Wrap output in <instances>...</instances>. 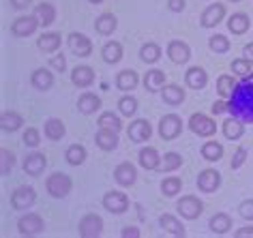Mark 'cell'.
<instances>
[{
  "instance_id": "1",
  "label": "cell",
  "mask_w": 253,
  "mask_h": 238,
  "mask_svg": "<svg viewBox=\"0 0 253 238\" xmlns=\"http://www.w3.org/2000/svg\"><path fill=\"white\" fill-rule=\"evenodd\" d=\"M45 189H47V193H49L52 198L62 199V198H67L69 193H71V189H73V180L69 178L67 174L56 172V174H52V176L45 180Z\"/></svg>"
},
{
  "instance_id": "2",
  "label": "cell",
  "mask_w": 253,
  "mask_h": 238,
  "mask_svg": "<svg viewBox=\"0 0 253 238\" xmlns=\"http://www.w3.org/2000/svg\"><path fill=\"white\" fill-rule=\"evenodd\" d=\"M187 127L191 129L195 135H200V137H212L214 133H217V122H214L211 116L200 114V112H198V114H191Z\"/></svg>"
},
{
  "instance_id": "3",
  "label": "cell",
  "mask_w": 253,
  "mask_h": 238,
  "mask_svg": "<svg viewBox=\"0 0 253 238\" xmlns=\"http://www.w3.org/2000/svg\"><path fill=\"white\" fill-rule=\"evenodd\" d=\"M103 232V219L94 212H86L78 223V234L82 238H97Z\"/></svg>"
},
{
  "instance_id": "4",
  "label": "cell",
  "mask_w": 253,
  "mask_h": 238,
  "mask_svg": "<svg viewBox=\"0 0 253 238\" xmlns=\"http://www.w3.org/2000/svg\"><path fill=\"white\" fill-rule=\"evenodd\" d=\"M43 230H45V221H43V217L37 215V212H28V215L20 217V221H17L20 236H39Z\"/></svg>"
},
{
  "instance_id": "5",
  "label": "cell",
  "mask_w": 253,
  "mask_h": 238,
  "mask_svg": "<svg viewBox=\"0 0 253 238\" xmlns=\"http://www.w3.org/2000/svg\"><path fill=\"white\" fill-rule=\"evenodd\" d=\"M182 133V118L178 114H166L159 120V135L161 140L172 142Z\"/></svg>"
},
{
  "instance_id": "6",
  "label": "cell",
  "mask_w": 253,
  "mask_h": 238,
  "mask_svg": "<svg viewBox=\"0 0 253 238\" xmlns=\"http://www.w3.org/2000/svg\"><path fill=\"white\" fill-rule=\"evenodd\" d=\"M129 206L131 202L123 191H107L103 196V208L107 212H112V215H125L129 210Z\"/></svg>"
},
{
  "instance_id": "7",
  "label": "cell",
  "mask_w": 253,
  "mask_h": 238,
  "mask_svg": "<svg viewBox=\"0 0 253 238\" xmlns=\"http://www.w3.org/2000/svg\"><path fill=\"white\" fill-rule=\"evenodd\" d=\"M176 210H178V215L182 219H187V221H193V219H198L202 215V210H204V204H202V199L195 198V196H185L182 199H178V204H176Z\"/></svg>"
},
{
  "instance_id": "8",
  "label": "cell",
  "mask_w": 253,
  "mask_h": 238,
  "mask_svg": "<svg viewBox=\"0 0 253 238\" xmlns=\"http://www.w3.org/2000/svg\"><path fill=\"white\" fill-rule=\"evenodd\" d=\"M126 135H129V140L133 144H144L150 140V135H153V124H150L146 118H137L129 124V129H126Z\"/></svg>"
},
{
  "instance_id": "9",
  "label": "cell",
  "mask_w": 253,
  "mask_h": 238,
  "mask_svg": "<svg viewBox=\"0 0 253 238\" xmlns=\"http://www.w3.org/2000/svg\"><path fill=\"white\" fill-rule=\"evenodd\" d=\"M35 202H37V191L33 187H17V189L11 193V206H13L15 210H28Z\"/></svg>"
},
{
  "instance_id": "10",
  "label": "cell",
  "mask_w": 253,
  "mask_h": 238,
  "mask_svg": "<svg viewBox=\"0 0 253 238\" xmlns=\"http://www.w3.org/2000/svg\"><path fill=\"white\" fill-rule=\"evenodd\" d=\"M67 45L75 56H80V58H86V56L92 54V41L88 39L86 35H82V33H71L67 37Z\"/></svg>"
},
{
  "instance_id": "11",
  "label": "cell",
  "mask_w": 253,
  "mask_h": 238,
  "mask_svg": "<svg viewBox=\"0 0 253 238\" xmlns=\"http://www.w3.org/2000/svg\"><path fill=\"white\" fill-rule=\"evenodd\" d=\"M221 187V174L212 167H206V170L200 172L198 176V189L202 193H214Z\"/></svg>"
},
{
  "instance_id": "12",
  "label": "cell",
  "mask_w": 253,
  "mask_h": 238,
  "mask_svg": "<svg viewBox=\"0 0 253 238\" xmlns=\"http://www.w3.org/2000/svg\"><path fill=\"white\" fill-rule=\"evenodd\" d=\"M168 58L174 62V65H185L191 58V47L187 45L185 41L174 39L168 43Z\"/></svg>"
},
{
  "instance_id": "13",
  "label": "cell",
  "mask_w": 253,
  "mask_h": 238,
  "mask_svg": "<svg viewBox=\"0 0 253 238\" xmlns=\"http://www.w3.org/2000/svg\"><path fill=\"white\" fill-rule=\"evenodd\" d=\"M39 26L41 24H39V20H37L35 15H24V17H17V20L11 24V35L20 37V39L22 37H30Z\"/></svg>"
},
{
  "instance_id": "14",
  "label": "cell",
  "mask_w": 253,
  "mask_h": 238,
  "mask_svg": "<svg viewBox=\"0 0 253 238\" xmlns=\"http://www.w3.org/2000/svg\"><path fill=\"white\" fill-rule=\"evenodd\" d=\"M114 180L120 185V187H133L135 180H137V170L135 165H131L129 161H123L114 167Z\"/></svg>"
},
{
  "instance_id": "15",
  "label": "cell",
  "mask_w": 253,
  "mask_h": 238,
  "mask_svg": "<svg viewBox=\"0 0 253 238\" xmlns=\"http://www.w3.org/2000/svg\"><path fill=\"white\" fill-rule=\"evenodd\" d=\"M223 17H225V7L221 2H212V4H208L204 9V13L200 15V24L204 28H212L223 22Z\"/></svg>"
},
{
  "instance_id": "16",
  "label": "cell",
  "mask_w": 253,
  "mask_h": 238,
  "mask_svg": "<svg viewBox=\"0 0 253 238\" xmlns=\"http://www.w3.org/2000/svg\"><path fill=\"white\" fill-rule=\"evenodd\" d=\"M45 167H47V159L43 153H30L26 159H24V172L33 178L41 176V174L45 172Z\"/></svg>"
},
{
  "instance_id": "17",
  "label": "cell",
  "mask_w": 253,
  "mask_h": 238,
  "mask_svg": "<svg viewBox=\"0 0 253 238\" xmlns=\"http://www.w3.org/2000/svg\"><path fill=\"white\" fill-rule=\"evenodd\" d=\"M94 144L101 148V150H105V153H110V150H116L118 148V131H112V129H103L101 127L97 131V135H94Z\"/></svg>"
},
{
  "instance_id": "18",
  "label": "cell",
  "mask_w": 253,
  "mask_h": 238,
  "mask_svg": "<svg viewBox=\"0 0 253 238\" xmlns=\"http://www.w3.org/2000/svg\"><path fill=\"white\" fill-rule=\"evenodd\" d=\"M137 159H140V165L144 167V170L148 172H155V170H161V157L159 153H157V148L153 146H144L140 150V155H137Z\"/></svg>"
},
{
  "instance_id": "19",
  "label": "cell",
  "mask_w": 253,
  "mask_h": 238,
  "mask_svg": "<svg viewBox=\"0 0 253 238\" xmlns=\"http://www.w3.org/2000/svg\"><path fill=\"white\" fill-rule=\"evenodd\" d=\"M185 84L191 90H202L208 84V73L202 67H189L185 73Z\"/></svg>"
},
{
  "instance_id": "20",
  "label": "cell",
  "mask_w": 253,
  "mask_h": 238,
  "mask_svg": "<svg viewBox=\"0 0 253 238\" xmlns=\"http://www.w3.org/2000/svg\"><path fill=\"white\" fill-rule=\"evenodd\" d=\"M71 82L75 88H88L94 82V71L88 65H78L71 71Z\"/></svg>"
},
{
  "instance_id": "21",
  "label": "cell",
  "mask_w": 253,
  "mask_h": 238,
  "mask_svg": "<svg viewBox=\"0 0 253 238\" xmlns=\"http://www.w3.org/2000/svg\"><path fill=\"white\" fill-rule=\"evenodd\" d=\"M30 84H33V88L45 92V90H49V88L54 86V75H52V71H49V69H45V67L35 69L33 75H30Z\"/></svg>"
},
{
  "instance_id": "22",
  "label": "cell",
  "mask_w": 253,
  "mask_h": 238,
  "mask_svg": "<svg viewBox=\"0 0 253 238\" xmlns=\"http://www.w3.org/2000/svg\"><path fill=\"white\" fill-rule=\"evenodd\" d=\"M166 84H168V78L159 69H153V71L144 75V88H146V92H161L166 88Z\"/></svg>"
},
{
  "instance_id": "23",
  "label": "cell",
  "mask_w": 253,
  "mask_h": 238,
  "mask_svg": "<svg viewBox=\"0 0 253 238\" xmlns=\"http://www.w3.org/2000/svg\"><path fill=\"white\" fill-rule=\"evenodd\" d=\"M161 99L166 105H172V108H176V105L185 103L187 99V92L180 88L178 84H166V88L161 90Z\"/></svg>"
},
{
  "instance_id": "24",
  "label": "cell",
  "mask_w": 253,
  "mask_h": 238,
  "mask_svg": "<svg viewBox=\"0 0 253 238\" xmlns=\"http://www.w3.org/2000/svg\"><path fill=\"white\" fill-rule=\"evenodd\" d=\"M118 28V20H116V15L114 13H101L97 20H94V30H97V35L101 37H110L114 30Z\"/></svg>"
},
{
  "instance_id": "25",
  "label": "cell",
  "mask_w": 253,
  "mask_h": 238,
  "mask_svg": "<svg viewBox=\"0 0 253 238\" xmlns=\"http://www.w3.org/2000/svg\"><path fill=\"white\" fill-rule=\"evenodd\" d=\"M137 84H140V75H137L133 69H123V71L116 75V88L123 92H131Z\"/></svg>"
},
{
  "instance_id": "26",
  "label": "cell",
  "mask_w": 253,
  "mask_h": 238,
  "mask_svg": "<svg viewBox=\"0 0 253 238\" xmlns=\"http://www.w3.org/2000/svg\"><path fill=\"white\" fill-rule=\"evenodd\" d=\"M208 230L217 236L227 234V232L232 230V217L227 215V212H217V215H212L211 221H208Z\"/></svg>"
},
{
  "instance_id": "27",
  "label": "cell",
  "mask_w": 253,
  "mask_h": 238,
  "mask_svg": "<svg viewBox=\"0 0 253 238\" xmlns=\"http://www.w3.org/2000/svg\"><path fill=\"white\" fill-rule=\"evenodd\" d=\"M227 28H230V33L232 35H236V37H240V35H245L247 30L251 28V20H249V15L247 13H234V15H230L227 17Z\"/></svg>"
},
{
  "instance_id": "28",
  "label": "cell",
  "mask_w": 253,
  "mask_h": 238,
  "mask_svg": "<svg viewBox=\"0 0 253 238\" xmlns=\"http://www.w3.org/2000/svg\"><path fill=\"white\" fill-rule=\"evenodd\" d=\"M60 45H62V37L58 33H45V35H41L39 39H37V47H39L41 52H45V54L58 52Z\"/></svg>"
},
{
  "instance_id": "29",
  "label": "cell",
  "mask_w": 253,
  "mask_h": 238,
  "mask_svg": "<svg viewBox=\"0 0 253 238\" xmlns=\"http://www.w3.org/2000/svg\"><path fill=\"white\" fill-rule=\"evenodd\" d=\"M43 133H45L47 140L60 142L62 137L67 135V127L62 120H58V118H49V120H45V124H43Z\"/></svg>"
},
{
  "instance_id": "30",
  "label": "cell",
  "mask_w": 253,
  "mask_h": 238,
  "mask_svg": "<svg viewBox=\"0 0 253 238\" xmlns=\"http://www.w3.org/2000/svg\"><path fill=\"white\" fill-rule=\"evenodd\" d=\"M0 127H2V131H7V133H13V131L24 127V118L22 114H17L13 110H4L0 114Z\"/></svg>"
},
{
  "instance_id": "31",
  "label": "cell",
  "mask_w": 253,
  "mask_h": 238,
  "mask_svg": "<svg viewBox=\"0 0 253 238\" xmlns=\"http://www.w3.org/2000/svg\"><path fill=\"white\" fill-rule=\"evenodd\" d=\"M159 225H161V230H166L168 234H172V236H185L187 232H185V225H182V221L178 217H174V215H161L159 217Z\"/></svg>"
},
{
  "instance_id": "32",
  "label": "cell",
  "mask_w": 253,
  "mask_h": 238,
  "mask_svg": "<svg viewBox=\"0 0 253 238\" xmlns=\"http://www.w3.org/2000/svg\"><path fill=\"white\" fill-rule=\"evenodd\" d=\"M78 110L82 112V114H94V112H99L101 110L99 95H94V92H84V95H80Z\"/></svg>"
},
{
  "instance_id": "33",
  "label": "cell",
  "mask_w": 253,
  "mask_h": 238,
  "mask_svg": "<svg viewBox=\"0 0 253 238\" xmlns=\"http://www.w3.org/2000/svg\"><path fill=\"white\" fill-rule=\"evenodd\" d=\"M101 58H103L107 65H116V62L123 60V45L118 41H107L103 49H101Z\"/></svg>"
},
{
  "instance_id": "34",
  "label": "cell",
  "mask_w": 253,
  "mask_h": 238,
  "mask_svg": "<svg viewBox=\"0 0 253 238\" xmlns=\"http://www.w3.org/2000/svg\"><path fill=\"white\" fill-rule=\"evenodd\" d=\"M33 15L37 17V20H39L41 26L47 28V26H52L54 20H56V9H54L49 2H41V4H37V7H35Z\"/></svg>"
},
{
  "instance_id": "35",
  "label": "cell",
  "mask_w": 253,
  "mask_h": 238,
  "mask_svg": "<svg viewBox=\"0 0 253 238\" xmlns=\"http://www.w3.org/2000/svg\"><path fill=\"white\" fill-rule=\"evenodd\" d=\"M221 131H223L225 140H240L245 133V127L240 120H236V118H227V120L221 124Z\"/></svg>"
},
{
  "instance_id": "36",
  "label": "cell",
  "mask_w": 253,
  "mask_h": 238,
  "mask_svg": "<svg viewBox=\"0 0 253 238\" xmlns=\"http://www.w3.org/2000/svg\"><path fill=\"white\" fill-rule=\"evenodd\" d=\"M202 157L208 161V163H217V161L223 157V144H219V142H206L204 146H202Z\"/></svg>"
},
{
  "instance_id": "37",
  "label": "cell",
  "mask_w": 253,
  "mask_h": 238,
  "mask_svg": "<svg viewBox=\"0 0 253 238\" xmlns=\"http://www.w3.org/2000/svg\"><path fill=\"white\" fill-rule=\"evenodd\" d=\"M159 58H161V47L157 45V43L148 41V43H144V45L140 47V60L142 62H146V65H155Z\"/></svg>"
},
{
  "instance_id": "38",
  "label": "cell",
  "mask_w": 253,
  "mask_h": 238,
  "mask_svg": "<svg viewBox=\"0 0 253 238\" xmlns=\"http://www.w3.org/2000/svg\"><path fill=\"white\" fill-rule=\"evenodd\" d=\"M86 157H88V153L82 144H71L65 153V159H67L69 165H82L86 161Z\"/></svg>"
},
{
  "instance_id": "39",
  "label": "cell",
  "mask_w": 253,
  "mask_h": 238,
  "mask_svg": "<svg viewBox=\"0 0 253 238\" xmlns=\"http://www.w3.org/2000/svg\"><path fill=\"white\" fill-rule=\"evenodd\" d=\"M182 189V180L178 176H168V178H163L161 180V193L166 198H174V196H178Z\"/></svg>"
},
{
  "instance_id": "40",
  "label": "cell",
  "mask_w": 253,
  "mask_h": 238,
  "mask_svg": "<svg viewBox=\"0 0 253 238\" xmlns=\"http://www.w3.org/2000/svg\"><path fill=\"white\" fill-rule=\"evenodd\" d=\"M99 127L112 129V131H120V129H123V120H120V116H116L114 112H101Z\"/></svg>"
},
{
  "instance_id": "41",
  "label": "cell",
  "mask_w": 253,
  "mask_h": 238,
  "mask_svg": "<svg viewBox=\"0 0 253 238\" xmlns=\"http://www.w3.org/2000/svg\"><path fill=\"white\" fill-rule=\"evenodd\" d=\"M234 86H236V82H234L232 75H221L217 79V95L221 99H227L234 92Z\"/></svg>"
},
{
  "instance_id": "42",
  "label": "cell",
  "mask_w": 253,
  "mask_h": 238,
  "mask_svg": "<svg viewBox=\"0 0 253 238\" xmlns=\"http://www.w3.org/2000/svg\"><path fill=\"white\" fill-rule=\"evenodd\" d=\"M118 110H120V116L131 118V116H133L135 112H137V99H135V97L125 95V97L118 101Z\"/></svg>"
},
{
  "instance_id": "43",
  "label": "cell",
  "mask_w": 253,
  "mask_h": 238,
  "mask_svg": "<svg viewBox=\"0 0 253 238\" xmlns=\"http://www.w3.org/2000/svg\"><path fill=\"white\" fill-rule=\"evenodd\" d=\"M208 47H211L214 54H225L227 49H230V41H227L225 35H212L211 39H208Z\"/></svg>"
},
{
  "instance_id": "44",
  "label": "cell",
  "mask_w": 253,
  "mask_h": 238,
  "mask_svg": "<svg viewBox=\"0 0 253 238\" xmlns=\"http://www.w3.org/2000/svg\"><path fill=\"white\" fill-rule=\"evenodd\" d=\"M180 165H182V157L178 153H166V157H163V161H161L163 172H174V170H178Z\"/></svg>"
},
{
  "instance_id": "45",
  "label": "cell",
  "mask_w": 253,
  "mask_h": 238,
  "mask_svg": "<svg viewBox=\"0 0 253 238\" xmlns=\"http://www.w3.org/2000/svg\"><path fill=\"white\" fill-rule=\"evenodd\" d=\"M0 159H2V167H0V172H2V176H7V174L15 167V155L11 153V150L2 148L0 150Z\"/></svg>"
},
{
  "instance_id": "46",
  "label": "cell",
  "mask_w": 253,
  "mask_h": 238,
  "mask_svg": "<svg viewBox=\"0 0 253 238\" xmlns=\"http://www.w3.org/2000/svg\"><path fill=\"white\" fill-rule=\"evenodd\" d=\"M251 67H253V62L247 60L245 56H243V58L232 60V71H234V75H249L251 73Z\"/></svg>"
},
{
  "instance_id": "47",
  "label": "cell",
  "mask_w": 253,
  "mask_h": 238,
  "mask_svg": "<svg viewBox=\"0 0 253 238\" xmlns=\"http://www.w3.org/2000/svg\"><path fill=\"white\" fill-rule=\"evenodd\" d=\"M24 144H26V146H30V148H37L41 144V135H39V131H37L35 127H28L26 131H24Z\"/></svg>"
},
{
  "instance_id": "48",
  "label": "cell",
  "mask_w": 253,
  "mask_h": 238,
  "mask_svg": "<svg viewBox=\"0 0 253 238\" xmlns=\"http://www.w3.org/2000/svg\"><path fill=\"white\" fill-rule=\"evenodd\" d=\"M238 215L245 219V221H253V199H243L238 204Z\"/></svg>"
},
{
  "instance_id": "49",
  "label": "cell",
  "mask_w": 253,
  "mask_h": 238,
  "mask_svg": "<svg viewBox=\"0 0 253 238\" xmlns=\"http://www.w3.org/2000/svg\"><path fill=\"white\" fill-rule=\"evenodd\" d=\"M245 159H247V148L238 146L236 153H234V157H232V170H238V167L245 163Z\"/></svg>"
},
{
  "instance_id": "50",
  "label": "cell",
  "mask_w": 253,
  "mask_h": 238,
  "mask_svg": "<svg viewBox=\"0 0 253 238\" xmlns=\"http://www.w3.org/2000/svg\"><path fill=\"white\" fill-rule=\"evenodd\" d=\"M49 67L54 69V71H58V73H62L67 69V58L62 54H56V56H52L49 58Z\"/></svg>"
},
{
  "instance_id": "51",
  "label": "cell",
  "mask_w": 253,
  "mask_h": 238,
  "mask_svg": "<svg viewBox=\"0 0 253 238\" xmlns=\"http://www.w3.org/2000/svg\"><path fill=\"white\" fill-rule=\"evenodd\" d=\"M120 236L123 238H140V230L133 228V225H126V228H123V232H120Z\"/></svg>"
},
{
  "instance_id": "52",
  "label": "cell",
  "mask_w": 253,
  "mask_h": 238,
  "mask_svg": "<svg viewBox=\"0 0 253 238\" xmlns=\"http://www.w3.org/2000/svg\"><path fill=\"white\" fill-rule=\"evenodd\" d=\"M185 0H168V9L174 11V13H180L182 9H185Z\"/></svg>"
},
{
  "instance_id": "53",
  "label": "cell",
  "mask_w": 253,
  "mask_h": 238,
  "mask_svg": "<svg viewBox=\"0 0 253 238\" xmlns=\"http://www.w3.org/2000/svg\"><path fill=\"white\" fill-rule=\"evenodd\" d=\"M234 236L236 238H253V225H245V228H240L234 232Z\"/></svg>"
},
{
  "instance_id": "54",
  "label": "cell",
  "mask_w": 253,
  "mask_h": 238,
  "mask_svg": "<svg viewBox=\"0 0 253 238\" xmlns=\"http://www.w3.org/2000/svg\"><path fill=\"white\" fill-rule=\"evenodd\" d=\"M13 9H28L33 4V0H9Z\"/></svg>"
},
{
  "instance_id": "55",
  "label": "cell",
  "mask_w": 253,
  "mask_h": 238,
  "mask_svg": "<svg viewBox=\"0 0 253 238\" xmlns=\"http://www.w3.org/2000/svg\"><path fill=\"white\" fill-rule=\"evenodd\" d=\"M243 56L247 60H251L253 62V43H249V45H245L243 47Z\"/></svg>"
},
{
  "instance_id": "56",
  "label": "cell",
  "mask_w": 253,
  "mask_h": 238,
  "mask_svg": "<svg viewBox=\"0 0 253 238\" xmlns=\"http://www.w3.org/2000/svg\"><path fill=\"white\" fill-rule=\"evenodd\" d=\"M221 112H225V103L223 101H214L212 103V114H221Z\"/></svg>"
},
{
  "instance_id": "57",
  "label": "cell",
  "mask_w": 253,
  "mask_h": 238,
  "mask_svg": "<svg viewBox=\"0 0 253 238\" xmlns=\"http://www.w3.org/2000/svg\"><path fill=\"white\" fill-rule=\"evenodd\" d=\"M88 2H92V4H99V2H103V0H88Z\"/></svg>"
},
{
  "instance_id": "58",
  "label": "cell",
  "mask_w": 253,
  "mask_h": 238,
  "mask_svg": "<svg viewBox=\"0 0 253 238\" xmlns=\"http://www.w3.org/2000/svg\"><path fill=\"white\" fill-rule=\"evenodd\" d=\"M230 2H240V0H230Z\"/></svg>"
}]
</instances>
